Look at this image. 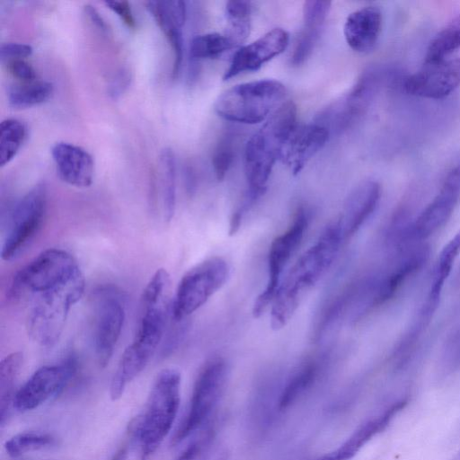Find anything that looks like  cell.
I'll list each match as a JSON object with an SVG mask.
<instances>
[{
  "label": "cell",
  "instance_id": "cell-1",
  "mask_svg": "<svg viewBox=\"0 0 460 460\" xmlns=\"http://www.w3.org/2000/svg\"><path fill=\"white\" fill-rule=\"evenodd\" d=\"M171 278L165 269H158L145 287L137 332L124 350L111 378L110 396L119 400L127 386L146 368L164 337L172 316Z\"/></svg>",
  "mask_w": 460,
  "mask_h": 460
},
{
  "label": "cell",
  "instance_id": "cell-2",
  "mask_svg": "<svg viewBox=\"0 0 460 460\" xmlns=\"http://www.w3.org/2000/svg\"><path fill=\"white\" fill-rule=\"evenodd\" d=\"M343 242L341 228L335 221L293 264L271 304L270 326L273 330L282 329L292 319L305 296L333 263Z\"/></svg>",
  "mask_w": 460,
  "mask_h": 460
},
{
  "label": "cell",
  "instance_id": "cell-3",
  "mask_svg": "<svg viewBox=\"0 0 460 460\" xmlns=\"http://www.w3.org/2000/svg\"><path fill=\"white\" fill-rule=\"evenodd\" d=\"M296 126V107L291 101L285 102L248 140L244 149V172L249 185L245 200L250 204L265 192L274 164Z\"/></svg>",
  "mask_w": 460,
  "mask_h": 460
},
{
  "label": "cell",
  "instance_id": "cell-4",
  "mask_svg": "<svg viewBox=\"0 0 460 460\" xmlns=\"http://www.w3.org/2000/svg\"><path fill=\"white\" fill-rule=\"evenodd\" d=\"M181 380L179 371L165 368L153 383L145 411L132 426L141 460H149L172 427L181 402Z\"/></svg>",
  "mask_w": 460,
  "mask_h": 460
},
{
  "label": "cell",
  "instance_id": "cell-5",
  "mask_svg": "<svg viewBox=\"0 0 460 460\" xmlns=\"http://www.w3.org/2000/svg\"><path fill=\"white\" fill-rule=\"evenodd\" d=\"M85 280L82 270L31 299L26 328L29 336L42 347L55 345L66 326L71 308L83 296Z\"/></svg>",
  "mask_w": 460,
  "mask_h": 460
},
{
  "label": "cell",
  "instance_id": "cell-6",
  "mask_svg": "<svg viewBox=\"0 0 460 460\" xmlns=\"http://www.w3.org/2000/svg\"><path fill=\"white\" fill-rule=\"evenodd\" d=\"M287 95L285 85L273 79L236 84L222 93L215 102L216 112L223 119L255 124L267 119Z\"/></svg>",
  "mask_w": 460,
  "mask_h": 460
},
{
  "label": "cell",
  "instance_id": "cell-7",
  "mask_svg": "<svg viewBox=\"0 0 460 460\" xmlns=\"http://www.w3.org/2000/svg\"><path fill=\"white\" fill-rule=\"evenodd\" d=\"M228 377L226 361L220 358L208 360L199 370L187 411L175 430L171 444L176 446L213 423Z\"/></svg>",
  "mask_w": 460,
  "mask_h": 460
},
{
  "label": "cell",
  "instance_id": "cell-8",
  "mask_svg": "<svg viewBox=\"0 0 460 460\" xmlns=\"http://www.w3.org/2000/svg\"><path fill=\"white\" fill-rule=\"evenodd\" d=\"M387 79L386 68L381 66H368L349 93L320 111L315 122L326 128L330 134L347 130L367 113Z\"/></svg>",
  "mask_w": 460,
  "mask_h": 460
},
{
  "label": "cell",
  "instance_id": "cell-9",
  "mask_svg": "<svg viewBox=\"0 0 460 460\" xmlns=\"http://www.w3.org/2000/svg\"><path fill=\"white\" fill-rule=\"evenodd\" d=\"M80 270L76 260L68 252L47 249L16 272L8 288V296L13 300H28Z\"/></svg>",
  "mask_w": 460,
  "mask_h": 460
},
{
  "label": "cell",
  "instance_id": "cell-10",
  "mask_svg": "<svg viewBox=\"0 0 460 460\" xmlns=\"http://www.w3.org/2000/svg\"><path fill=\"white\" fill-rule=\"evenodd\" d=\"M230 269L221 257L204 260L181 279L172 303V317L181 322L197 311L227 281Z\"/></svg>",
  "mask_w": 460,
  "mask_h": 460
},
{
  "label": "cell",
  "instance_id": "cell-11",
  "mask_svg": "<svg viewBox=\"0 0 460 460\" xmlns=\"http://www.w3.org/2000/svg\"><path fill=\"white\" fill-rule=\"evenodd\" d=\"M47 189L37 184L13 208L4 236L1 257L10 261L22 254L39 234L46 216Z\"/></svg>",
  "mask_w": 460,
  "mask_h": 460
},
{
  "label": "cell",
  "instance_id": "cell-12",
  "mask_svg": "<svg viewBox=\"0 0 460 460\" xmlns=\"http://www.w3.org/2000/svg\"><path fill=\"white\" fill-rule=\"evenodd\" d=\"M92 341L100 367H106L120 337L125 317V296L111 286L102 287L93 293Z\"/></svg>",
  "mask_w": 460,
  "mask_h": 460
},
{
  "label": "cell",
  "instance_id": "cell-13",
  "mask_svg": "<svg viewBox=\"0 0 460 460\" xmlns=\"http://www.w3.org/2000/svg\"><path fill=\"white\" fill-rule=\"evenodd\" d=\"M307 226L306 211L303 208H299L288 229L271 242L268 255V282L253 304L252 315L254 318L262 315L269 305H271L280 285L283 270L301 243Z\"/></svg>",
  "mask_w": 460,
  "mask_h": 460
},
{
  "label": "cell",
  "instance_id": "cell-14",
  "mask_svg": "<svg viewBox=\"0 0 460 460\" xmlns=\"http://www.w3.org/2000/svg\"><path fill=\"white\" fill-rule=\"evenodd\" d=\"M76 370L75 358L42 366L15 392L13 406L21 412L41 406L65 390Z\"/></svg>",
  "mask_w": 460,
  "mask_h": 460
},
{
  "label": "cell",
  "instance_id": "cell-15",
  "mask_svg": "<svg viewBox=\"0 0 460 460\" xmlns=\"http://www.w3.org/2000/svg\"><path fill=\"white\" fill-rule=\"evenodd\" d=\"M404 91L413 96L440 100L460 86V58L424 63L402 81Z\"/></svg>",
  "mask_w": 460,
  "mask_h": 460
},
{
  "label": "cell",
  "instance_id": "cell-16",
  "mask_svg": "<svg viewBox=\"0 0 460 460\" xmlns=\"http://www.w3.org/2000/svg\"><path fill=\"white\" fill-rule=\"evenodd\" d=\"M460 200V156L447 172L437 196L420 212L411 227L410 236L427 238L443 226Z\"/></svg>",
  "mask_w": 460,
  "mask_h": 460
},
{
  "label": "cell",
  "instance_id": "cell-17",
  "mask_svg": "<svg viewBox=\"0 0 460 460\" xmlns=\"http://www.w3.org/2000/svg\"><path fill=\"white\" fill-rule=\"evenodd\" d=\"M288 41V33L281 28H275L240 48L234 53L223 80L227 81L240 74L259 70L265 63L281 54Z\"/></svg>",
  "mask_w": 460,
  "mask_h": 460
},
{
  "label": "cell",
  "instance_id": "cell-18",
  "mask_svg": "<svg viewBox=\"0 0 460 460\" xmlns=\"http://www.w3.org/2000/svg\"><path fill=\"white\" fill-rule=\"evenodd\" d=\"M330 135L326 128L316 122L296 126L284 143L279 159L293 174H297L323 147Z\"/></svg>",
  "mask_w": 460,
  "mask_h": 460
},
{
  "label": "cell",
  "instance_id": "cell-19",
  "mask_svg": "<svg viewBox=\"0 0 460 460\" xmlns=\"http://www.w3.org/2000/svg\"><path fill=\"white\" fill-rule=\"evenodd\" d=\"M380 196L381 187L373 180L362 181L351 191L337 220L344 242L350 239L373 214Z\"/></svg>",
  "mask_w": 460,
  "mask_h": 460
},
{
  "label": "cell",
  "instance_id": "cell-20",
  "mask_svg": "<svg viewBox=\"0 0 460 460\" xmlns=\"http://www.w3.org/2000/svg\"><path fill=\"white\" fill-rule=\"evenodd\" d=\"M406 399H399L386 406L382 411L369 417L361 423L337 448L317 460H350L374 437L382 432L394 416L404 407Z\"/></svg>",
  "mask_w": 460,
  "mask_h": 460
},
{
  "label": "cell",
  "instance_id": "cell-21",
  "mask_svg": "<svg viewBox=\"0 0 460 460\" xmlns=\"http://www.w3.org/2000/svg\"><path fill=\"white\" fill-rule=\"evenodd\" d=\"M51 155L60 178L77 188L89 187L93 180L94 163L84 148L67 142H58Z\"/></svg>",
  "mask_w": 460,
  "mask_h": 460
},
{
  "label": "cell",
  "instance_id": "cell-22",
  "mask_svg": "<svg viewBox=\"0 0 460 460\" xmlns=\"http://www.w3.org/2000/svg\"><path fill=\"white\" fill-rule=\"evenodd\" d=\"M382 21V12L376 6H365L351 13L343 28L349 47L358 53L372 51L380 36Z\"/></svg>",
  "mask_w": 460,
  "mask_h": 460
},
{
  "label": "cell",
  "instance_id": "cell-23",
  "mask_svg": "<svg viewBox=\"0 0 460 460\" xmlns=\"http://www.w3.org/2000/svg\"><path fill=\"white\" fill-rule=\"evenodd\" d=\"M319 373L318 362L308 361L291 374L279 389L278 411H284L300 401L314 386Z\"/></svg>",
  "mask_w": 460,
  "mask_h": 460
},
{
  "label": "cell",
  "instance_id": "cell-24",
  "mask_svg": "<svg viewBox=\"0 0 460 460\" xmlns=\"http://www.w3.org/2000/svg\"><path fill=\"white\" fill-rule=\"evenodd\" d=\"M460 253V229L442 249L436 267L433 282L423 307V319L428 320L439 302L444 283L451 272L453 264Z\"/></svg>",
  "mask_w": 460,
  "mask_h": 460
},
{
  "label": "cell",
  "instance_id": "cell-25",
  "mask_svg": "<svg viewBox=\"0 0 460 460\" xmlns=\"http://www.w3.org/2000/svg\"><path fill=\"white\" fill-rule=\"evenodd\" d=\"M21 351L12 352L0 362V425L7 420L10 407L13 406L14 386L22 366Z\"/></svg>",
  "mask_w": 460,
  "mask_h": 460
},
{
  "label": "cell",
  "instance_id": "cell-26",
  "mask_svg": "<svg viewBox=\"0 0 460 460\" xmlns=\"http://www.w3.org/2000/svg\"><path fill=\"white\" fill-rule=\"evenodd\" d=\"M460 48V14L448 22L430 40L424 63L446 59Z\"/></svg>",
  "mask_w": 460,
  "mask_h": 460
},
{
  "label": "cell",
  "instance_id": "cell-27",
  "mask_svg": "<svg viewBox=\"0 0 460 460\" xmlns=\"http://www.w3.org/2000/svg\"><path fill=\"white\" fill-rule=\"evenodd\" d=\"M252 5L249 1H228L226 4V16L228 22L225 34L234 47L246 40L251 31Z\"/></svg>",
  "mask_w": 460,
  "mask_h": 460
},
{
  "label": "cell",
  "instance_id": "cell-28",
  "mask_svg": "<svg viewBox=\"0 0 460 460\" xmlns=\"http://www.w3.org/2000/svg\"><path fill=\"white\" fill-rule=\"evenodd\" d=\"M146 8L164 32L182 29L186 20V5L180 0L148 1Z\"/></svg>",
  "mask_w": 460,
  "mask_h": 460
},
{
  "label": "cell",
  "instance_id": "cell-29",
  "mask_svg": "<svg viewBox=\"0 0 460 460\" xmlns=\"http://www.w3.org/2000/svg\"><path fill=\"white\" fill-rule=\"evenodd\" d=\"M58 444L57 438L51 434L29 431L10 438L4 443V449L9 456L16 458L30 452L56 447Z\"/></svg>",
  "mask_w": 460,
  "mask_h": 460
},
{
  "label": "cell",
  "instance_id": "cell-30",
  "mask_svg": "<svg viewBox=\"0 0 460 460\" xmlns=\"http://www.w3.org/2000/svg\"><path fill=\"white\" fill-rule=\"evenodd\" d=\"M53 93V84L46 81L24 83L13 88L8 95L9 104L16 109H25L47 102Z\"/></svg>",
  "mask_w": 460,
  "mask_h": 460
},
{
  "label": "cell",
  "instance_id": "cell-31",
  "mask_svg": "<svg viewBox=\"0 0 460 460\" xmlns=\"http://www.w3.org/2000/svg\"><path fill=\"white\" fill-rule=\"evenodd\" d=\"M26 125L16 119H7L0 125V165L8 164L26 139Z\"/></svg>",
  "mask_w": 460,
  "mask_h": 460
},
{
  "label": "cell",
  "instance_id": "cell-32",
  "mask_svg": "<svg viewBox=\"0 0 460 460\" xmlns=\"http://www.w3.org/2000/svg\"><path fill=\"white\" fill-rule=\"evenodd\" d=\"M163 170V215L165 221L173 217L176 205V162L172 149L164 148L161 154Z\"/></svg>",
  "mask_w": 460,
  "mask_h": 460
},
{
  "label": "cell",
  "instance_id": "cell-33",
  "mask_svg": "<svg viewBox=\"0 0 460 460\" xmlns=\"http://www.w3.org/2000/svg\"><path fill=\"white\" fill-rule=\"evenodd\" d=\"M233 48L234 43L225 33L210 32L192 39L190 54L194 59L215 58Z\"/></svg>",
  "mask_w": 460,
  "mask_h": 460
},
{
  "label": "cell",
  "instance_id": "cell-34",
  "mask_svg": "<svg viewBox=\"0 0 460 460\" xmlns=\"http://www.w3.org/2000/svg\"><path fill=\"white\" fill-rule=\"evenodd\" d=\"M235 155V136L226 133L217 144L212 156V165L218 181L225 178Z\"/></svg>",
  "mask_w": 460,
  "mask_h": 460
},
{
  "label": "cell",
  "instance_id": "cell-35",
  "mask_svg": "<svg viewBox=\"0 0 460 460\" xmlns=\"http://www.w3.org/2000/svg\"><path fill=\"white\" fill-rule=\"evenodd\" d=\"M322 28L305 26L297 37L291 56V64L300 66L311 56L321 35Z\"/></svg>",
  "mask_w": 460,
  "mask_h": 460
},
{
  "label": "cell",
  "instance_id": "cell-36",
  "mask_svg": "<svg viewBox=\"0 0 460 460\" xmlns=\"http://www.w3.org/2000/svg\"><path fill=\"white\" fill-rule=\"evenodd\" d=\"M214 438L215 428L211 424L184 448L176 460H199L212 445Z\"/></svg>",
  "mask_w": 460,
  "mask_h": 460
},
{
  "label": "cell",
  "instance_id": "cell-37",
  "mask_svg": "<svg viewBox=\"0 0 460 460\" xmlns=\"http://www.w3.org/2000/svg\"><path fill=\"white\" fill-rule=\"evenodd\" d=\"M332 3L329 1H306L303 6L305 26L323 28Z\"/></svg>",
  "mask_w": 460,
  "mask_h": 460
},
{
  "label": "cell",
  "instance_id": "cell-38",
  "mask_svg": "<svg viewBox=\"0 0 460 460\" xmlns=\"http://www.w3.org/2000/svg\"><path fill=\"white\" fill-rule=\"evenodd\" d=\"M32 48L30 45L17 42L3 43L0 47V57L3 60L8 62L17 59H23L32 53Z\"/></svg>",
  "mask_w": 460,
  "mask_h": 460
},
{
  "label": "cell",
  "instance_id": "cell-39",
  "mask_svg": "<svg viewBox=\"0 0 460 460\" xmlns=\"http://www.w3.org/2000/svg\"><path fill=\"white\" fill-rule=\"evenodd\" d=\"M131 82V74L126 68H121L113 76L108 85V94L112 100L119 99L128 88Z\"/></svg>",
  "mask_w": 460,
  "mask_h": 460
},
{
  "label": "cell",
  "instance_id": "cell-40",
  "mask_svg": "<svg viewBox=\"0 0 460 460\" xmlns=\"http://www.w3.org/2000/svg\"><path fill=\"white\" fill-rule=\"evenodd\" d=\"M8 69L15 78L24 83L33 82L36 78L34 68L23 59L8 62Z\"/></svg>",
  "mask_w": 460,
  "mask_h": 460
},
{
  "label": "cell",
  "instance_id": "cell-41",
  "mask_svg": "<svg viewBox=\"0 0 460 460\" xmlns=\"http://www.w3.org/2000/svg\"><path fill=\"white\" fill-rule=\"evenodd\" d=\"M113 13H115L123 23L129 29L136 28V20L127 1H111L104 3Z\"/></svg>",
  "mask_w": 460,
  "mask_h": 460
},
{
  "label": "cell",
  "instance_id": "cell-42",
  "mask_svg": "<svg viewBox=\"0 0 460 460\" xmlns=\"http://www.w3.org/2000/svg\"><path fill=\"white\" fill-rule=\"evenodd\" d=\"M84 13L88 17L89 21L94 27L97 28L102 33H109V27L99 12L92 5L84 6Z\"/></svg>",
  "mask_w": 460,
  "mask_h": 460
},
{
  "label": "cell",
  "instance_id": "cell-43",
  "mask_svg": "<svg viewBox=\"0 0 460 460\" xmlns=\"http://www.w3.org/2000/svg\"><path fill=\"white\" fill-rule=\"evenodd\" d=\"M111 460H128V450L126 447L119 448Z\"/></svg>",
  "mask_w": 460,
  "mask_h": 460
},
{
  "label": "cell",
  "instance_id": "cell-44",
  "mask_svg": "<svg viewBox=\"0 0 460 460\" xmlns=\"http://www.w3.org/2000/svg\"><path fill=\"white\" fill-rule=\"evenodd\" d=\"M457 460H460V456H459V457H458V459H457Z\"/></svg>",
  "mask_w": 460,
  "mask_h": 460
},
{
  "label": "cell",
  "instance_id": "cell-45",
  "mask_svg": "<svg viewBox=\"0 0 460 460\" xmlns=\"http://www.w3.org/2000/svg\"><path fill=\"white\" fill-rule=\"evenodd\" d=\"M222 460H226V458H223Z\"/></svg>",
  "mask_w": 460,
  "mask_h": 460
}]
</instances>
